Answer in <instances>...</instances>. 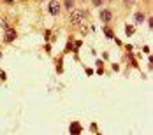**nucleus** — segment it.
I'll use <instances>...</instances> for the list:
<instances>
[{
    "label": "nucleus",
    "mask_w": 153,
    "mask_h": 135,
    "mask_svg": "<svg viewBox=\"0 0 153 135\" xmlns=\"http://www.w3.org/2000/svg\"><path fill=\"white\" fill-rule=\"evenodd\" d=\"M14 39H16L14 30H7V33H5V40H14Z\"/></svg>",
    "instance_id": "nucleus-5"
},
{
    "label": "nucleus",
    "mask_w": 153,
    "mask_h": 135,
    "mask_svg": "<svg viewBox=\"0 0 153 135\" xmlns=\"http://www.w3.org/2000/svg\"><path fill=\"white\" fill-rule=\"evenodd\" d=\"M65 7H72V0H65Z\"/></svg>",
    "instance_id": "nucleus-7"
},
{
    "label": "nucleus",
    "mask_w": 153,
    "mask_h": 135,
    "mask_svg": "<svg viewBox=\"0 0 153 135\" xmlns=\"http://www.w3.org/2000/svg\"><path fill=\"white\" fill-rule=\"evenodd\" d=\"M93 5H100V0H93Z\"/></svg>",
    "instance_id": "nucleus-9"
},
{
    "label": "nucleus",
    "mask_w": 153,
    "mask_h": 135,
    "mask_svg": "<svg viewBox=\"0 0 153 135\" xmlns=\"http://www.w3.org/2000/svg\"><path fill=\"white\" fill-rule=\"evenodd\" d=\"M48 9H49V12L53 14V16H58V14H60V4L55 2V0H51L49 5H48Z\"/></svg>",
    "instance_id": "nucleus-2"
},
{
    "label": "nucleus",
    "mask_w": 153,
    "mask_h": 135,
    "mask_svg": "<svg viewBox=\"0 0 153 135\" xmlns=\"http://www.w3.org/2000/svg\"><path fill=\"white\" fill-rule=\"evenodd\" d=\"M71 133H72V135L81 133V125H78V123H72V125H71Z\"/></svg>",
    "instance_id": "nucleus-3"
},
{
    "label": "nucleus",
    "mask_w": 153,
    "mask_h": 135,
    "mask_svg": "<svg viewBox=\"0 0 153 135\" xmlns=\"http://www.w3.org/2000/svg\"><path fill=\"white\" fill-rule=\"evenodd\" d=\"M84 16H86V12H84V11H74V12L71 14V25H74V26L81 25L83 19H84Z\"/></svg>",
    "instance_id": "nucleus-1"
},
{
    "label": "nucleus",
    "mask_w": 153,
    "mask_h": 135,
    "mask_svg": "<svg viewBox=\"0 0 153 135\" xmlns=\"http://www.w3.org/2000/svg\"><path fill=\"white\" fill-rule=\"evenodd\" d=\"M143 18H144L143 14H137V16H135V19H137V21H143Z\"/></svg>",
    "instance_id": "nucleus-8"
},
{
    "label": "nucleus",
    "mask_w": 153,
    "mask_h": 135,
    "mask_svg": "<svg viewBox=\"0 0 153 135\" xmlns=\"http://www.w3.org/2000/svg\"><path fill=\"white\" fill-rule=\"evenodd\" d=\"M100 19L102 21H111V12H109V11H102L100 12Z\"/></svg>",
    "instance_id": "nucleus-4"
},
{
    "label": "nucleus",
    "mask_w": 153,
    "mask_h": 135,
    "mask_svg": "<svg viewBox=\"0 0 153 135\" xmlns=\"http://www.w3.org/2000/svg\"><path fill=\"white\" fill-rule=\"evenodd\" d=\"M104 32H106V37L113 39V32H111V30H109V28H106V30H104Z\"/></svg>",
    "instance_id": "nucleus-6"
}]
</instances>
